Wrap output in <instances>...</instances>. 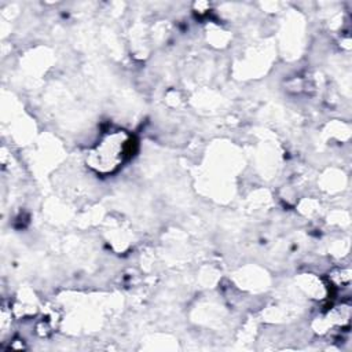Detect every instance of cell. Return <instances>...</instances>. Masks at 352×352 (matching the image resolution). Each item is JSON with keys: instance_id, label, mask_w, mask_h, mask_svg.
<instances>
[{"instance_id": "1", "label": "cell", "mask_w": 352, "mask_h": 352, "mask_svg": "<svg viewBox=\"0 0 352 352\" xmlns=\"http://www.w3.org/2000/svg\"><path fill=\"white\" fill-rule=\"evenodd\" d=\"M132 136L125 131L107 133L88 153L87 164L99 173H111L132 154Z\"/></svg>"}]
</instances>
